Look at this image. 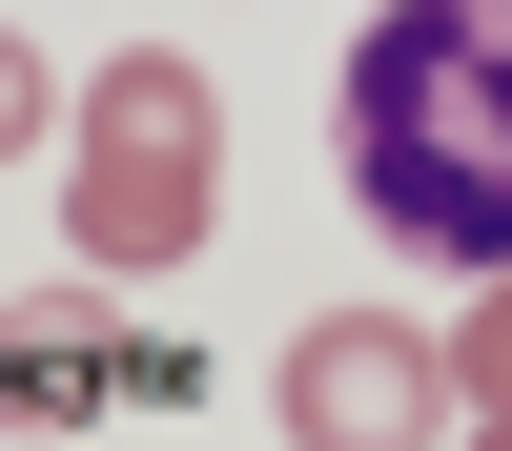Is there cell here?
<instances>
[{
  "instance_id": "obj_1",
  "label": "cell",
  "mask_w": 512,
  "mask_h": 451,
  "mask_svg": "<svg viewBox=\"0 0 512 451\" xmlns=\"http://www.w3.org/2000/svg\"><path fill=\"white\" fill-rule=\"evenodd\" d=\"M328 144H349V205L410 246V267H492L512 287V21L492 0L369 21L349 82H328Z\"/></svg>"
},
{
  "instance_id": "obj_2",
  "label": "cell",
  "mask_w": 512,
  "mask_h": 451,
  "mask_svg": "<svg viewBox=\"0 0 512 451\" xmlns=\"http://www.w3.org/2000/svg\"><path fill=\"white\" fill-rule=\"evenodd\" d=\"M205 205H226L205 82H185V62H103V103H82V246L144 267V246H205Z\"/></svg>"
},
{
  "instance_id": "obj_3",
  "label": "cell",
  "mask_w": 512,
  "mask_h": 451,
  "mask_svg": "<svg viewBox=\"0 0 512 451\" xmlns=\"http://www.w3.org/2000/svg\"><path fill=\"white\" fill-rule=\"evenodd\" d=\"M287 431H308V451H431V328L328 308L308 349H287Z\"/></svg>"
},
{
  "instance_id": "obj_4",
  "label": "cell",
  "mask_w": 512,
  "mask_h": 451,
  "mask_svg": "<svg viewBox=\"0 0 512 451\" xmlns=\"http://www.w3.org/2000/svg\"><path fill=\"white\" fill-rule=\"evenodd\" d=\"M472 390H492V410H512V287H492V328H472Z\"/></svg>"
},
{
  "instance_id": "obj_5",
  "label": "cell",
  "mask_w": 512,
  "mask_h": 451,
  "mask_svg": "<svg viewBox=\"0 0 512 451\" xmlns=\"http://www.w3.org/2000/svg\"><path fill=\"white\" fill-rule=\"evenodd\" d=\"M21 123H41V62H21V41H0V144H21Z\"/></svg>"
}]
</instances>
